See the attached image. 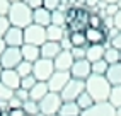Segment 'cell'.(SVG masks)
I'll return each mask as SVG.
<instances>
[{"label": "cell", "mask_w": 121, "mask_h": 116, "mask_svg": "<svg viewBox=\"0 0 121 116\" xmlns=\"http://www.w3.org/2000/svg\"><path fill=\"white\" fill-rule=\"evenodd\" d=\"M111 87L112 85L108 82V79L104 75H94V73H91V77L85 80V92H89V96H92V99L95 103L108 101Z\"/></svg>", "instance_id": "obj_1"}, {"label": "cell", "mask_w": 121, "mask_h": 116, "mask_svg": "<svg viewBox=\"0 0 121 116\" xmlns=\"http://www.w3.org/2000/svg\"><path fill=\"white\" fill-rule=\"evenodd\" d=\"M7 19H9L10 26L26 29L29 24H33V9H31L29 5H26L22 0L12 2L10 9H9V14H7Z\"/></svg>", "instance_id": "obj_2"}, {"label": "cell", "mask_w": 121, "mask_h": 116, "mask_svg": "<svg viewBox=\"0 0 121 116\" xmlns=\"http://www.w3.org/2000/svg\"><path fill=\"white\" fill-rule=\"evenodd\" d=\"M61 104H63V99L58 92H48L41 101H39V113H43L44 116L58 114Z\"/></svg>", "instance_id": "obj_3"}, {"label": "cell", "mask_w": 121, "mask_h": 116, "mask_svg": "<svg viewBox=\"0 0 121 116\" xmlns=\"http://www.w3.org/2000/svg\"><path fill=\"white\" fill-rule=\"evenodd\" d=\"M55 72V63L53 60H48V58H39L33 63V75L38 82H48L50 77Z\"/></svg>", "instance_id": "obj_4"}, {"label": "cell", "mask_w": 121, "mask_h": 116, "mask_svg": "<svg viewBox=\"0 0 121 116\" xmlns=\"http://www.w3.org/2000/svg\"><path fill=\"white\" fill-rule=\"evenodd\" d=\"M46 41V27H41L38 24H29L24 29V43L41 46Z\"/></svg>", "instance_id": "obj_5"}, {"label": "cell", "mask_w": 121, "mask_h": 116, "mask_svg": "<svg viewBox=\"0 0 121 116\" xmlns=\"http://www.w3.org/2000/svg\"><path fill=\"white\" fill-rule=\"evenodd\" d=\"M85 90V82L84 80H77V79H70L65 89L60 92L63 101H77V97Z\"/></svg>", "instance_id": "obj_6"}, {"label": "cell", "mask_w": 121, "mask_h": 116, "mask_svg": "<svg viewBox=\"0 0 121 116\" xmlns=\"http://www.w3.org/2000/svg\"><path fill=\"white\" fill-rule=\"evenodd\" d=\"M72 79L70 72H63V70H55L53 75L50 77V80L46 82L48 84V89H50V92H61L65 85L68 84V80Z\"/></svg>", "instance_id": "obj_7"}, {"label": "cell", "mask_w": 121, "mask_h": 116, "mask_svg": "<svg viewBox=\"0 0 121 116\" xmlns=\"http://www.w3.org/2000/svg\"><path fill=\"white\" fill-rule=\"evenodd\" d=\"M92 73V65L89 60H85V58H82V60H75L73 65H72L70 68V75L72 79H77V80H87L89 77H91Z\"/></svg>", "instance_id": "obj_8"}, {"label": "cell", "mask_w": 121, "mask_h": 116, "mask_svg": "<svg viewBox=\"0 0 121 116\" xmlns=\"http://www.w3.org/2000/svg\"><path fill=\"white\" fill-rule=\"evenodd\" d=\"M22 62V55H21V48H12L7 46L4 55L0 56V63L4 68H15L17 65Z\"/></svg>", "instance_id": "obj_9"}, {"label": "cell", "mask_w": 121, "mask_h": 116, "mask_svg": "<svg viewBox=\"0 0 121 116\" xmlns=\"http://www.w3.org/2000/svg\"><path fill=\"white\" fill-rule=\"evenodd\" d=\"M80 116H118V114L116 107H112L108 101H104V103H94L92 107L82 111Z\"/></svg>", "instance_id": "obj_10"}, {"label": "cell", "mask_w": 121, "mask_h": 116, "mask_svg": "<svg viewBox=\"0 0 121 116\" xmlns=\"http://www.w3.org/2000/svg\"><path fill=\"white\" fill-rule=\"evenodd\" d=\"M4 41H5L7 46L21 48L24 45V29L15 27V26H10L9 29L5 31V34H4Z\"/></svg>", "instance_id": "obj_11"}, {"label": "cell", "mask_w": 121, "mask_h": 116, "mask_svg": "<svg viewBox=\"0 0 121 116\" xmlns=\"http://www.w3.org/2000/svg\"><path fill=\"white\" fill-rule=\"evenodd\" d=\"M0 82L4 85H7L9 89L15 90L21 87V75L15 72V68H4L2 75H0Z\"/></svg>", "instance_id": "obj_12"}, {"label": "cell", "mask_w": 121, "mask_h": 116, "mask_svg": "<svg viewBox=\"0 0 121 116\" xmlns=\"http://www.w3.org/2000/svg\"><path fill=\"white\" fill-rule=\"evenodd\" d=\"M73 56H72V53L68 51V49H61V51L55 56V70H63V72H70L72 65H73Z\"/></svg>", "instance_id": "obj_13"}, {"label": "cell", "mask_w": 121, "mask_h": 116, "mask_svg": "<svg viewBox=\"0 0 121 116\" xmlns=\"http://www.w3.org/2000/svg\"><path fill=\"white\" fill-rule=\"evenodd\" d=\"M85 39L87 45H104L108 43V34L101 27H85Z\"/></svg>", "instance_id": "obj_14"}, {"label": "cell", "mask_w": 121, "mask_h": 116, "mask_svg": "<svg viewBox=\"0 0 121 116\" xmlns=\"http://www.w3.org/2000/svg\"><path fill=\"white\" fill-rule=\"evenodd\" d=\"M33 24H38L41 27H48L51 24V12L44 9V7H38V9H33Z\"/></svg>", "instance_id": "obj_15"}, {"label": "cell", "mask_w": 121, "mask_h": 116, "mask_svg": "<svg viewBox=\"0 0 121 116\" xmlns=\"http://www.w3.org/2000/svg\"><path fill=\"white\" fill-rule=\"evenodd\" d=\"M39 51H41V58L55 60V56L61 51V46H60V43H56V41H44V43L39 46Z\"/></svg>", "instance_id": "obj_16"}, {"label": "cell", "mask_w": 121, "mask_h": 116, "mask_svg": "<svg viewBox=\"0 0 121 116\" xmlns=\"http://www.w3.org/2000/svg\"><path fill=\"white\" fill-rule=\"evenodd\" d=\"M21 55H22V60L31 62V63H34L36 60L41 58L39 46H36V45H27V43H24V45L21 46Z\"/></svg>", "instance_id": "obj_17"}, {"label": "cell", "mask_w": 121, "mask_h": 116, "mask_svg": "<svg viewBox=\"0 0 121 116\" xmlns=\"http://www.w3.org/2000/svg\"><path fill=\"white\" fill-rule=\"evenodd\" d=\"M104 51H106V45H87L85 60H89L91 63L97 62V60H102Z\"/></svg>", "instance_id": "obj_18"}, {"label": "cell", "mask_w": 121, "mask_h": 116, "mask_svg": "<svg viewBox=\"0 0 121 116\" xmlns=\"http://www.w3.org/2000/svg\"><path fill=\"white\" fill-rule=\"evenodd\" d=\"M104 77L108 79V82L111 85H121V62H118L114 65H109Z\"/></svg>", "instance_id": "obj_19"}, {"label": "cell", "mask_w": 121, "mask_h": 116, "mask_svg": "<svg viewBox=\"0 0 121 116\" xmlns=\"http://www.w3.org/2000/svg\"><path fill=\"white\" fill-rule=\"evenodd\" d=\"M68 32L67 27H60V26H50L46 27V41H56V43H60V41L65 38V34Z\"/></svg>", "instance_id": "obj_20"}, {"label": "cell", "mask_w": 121, "mask_h": 116, "mask_svg": "<svg viewBox=\"0 0 121 116\" xmlns=\"http://www.w3.org/2000/svg\"><path fill=\"white\" fill-rule=\"evenodd\" d=\"M48 92H50V89H48V84H46V82H36V85L29 90V99H33V101L39 103Z\"/></svg>", "instance_id": "obj_21"}, {"label": "cell", "mask_w": 121, "mask_h": 116, "mask_svg": "<svg viewBox=\"0 0 121 116\" xmlns=\"http://www.w3.org/2000/svg\"><path fill=\"white\" fill-rule=\"evenodd\" d=\"M80 113H82V109L78 107V104L75 101H63L60 111H58L60 116H80Z\"/></svg>", "instance_id": "obj_22"}, {"label": "cell", "mask_w": 121, "mask_h": 116, "mask_svg": "<svg viewBox=\"0 0 121 116\" xmlns=\"http://www.w3.org/2000/svg\"><path fill=\"white\" fill-rule=\"evenodd\" d=\"M106 45V51H104V58L102 60L106 62L108 65H114L119 62V56H121V51L119 49H116L114 46H111V43L108 41V43H104Z\"/></svg>", "instance_id": "obj_23"}, {"label": "cell", "mask_w": 121, "mask_h": 116, "mask_svg": "<svg viewBox=\"0 0 121 116\" xmlns=\"http://www.w3.org/2000/svg\"><path fill=\"white\" fill-rule=\"evenodd\" d=\"M108 103H109L112 107H116V109H119V107H121V85H112V87H111Z\"/></svg>", "instance_id": "obj_24"}, {"label": "cell", "mask_w": 121, "mask_h": 116, "mask_svg": "<svg viewBox=\"0 0 121 116\" xmlns=\"http://www.w3.org/2000/svg\"><path fill=\"white\" fill-rule=\"evenodd\" d=\"M68 38L72 41V46H87L84 31H68Z\"/></svg>", "instance_id": "obj_25"}, {"label": "cell", "mask_w": 121, "mask_h": 116, "mask_svg": "<svg viewBox=\"0 0 121 116\" xmlns=\"http://www.w3.org/2000/svg\"><path fill=\"white\" fill-rule=\"evenodd\" d=\"M75 103L78 104V107H80L82 111H85V109H89V107H92L95 101L92 99V96H89V92H85V90H84V92L77 97V101H75Z\"/></svg>", "instance_id": "obj_26"}, {"label": "cell", "mask_w": 121, "mask_h": 116, "mask_svg": "<svg viewBox=\"0 0 121 116\" xmlns=\"http://www.w3.org/2000/svg\"><path fill=\"white\" fill-rule=\"evenodd\" d=\"M51 24L60 27H67V14L61 10H53L51 12Z\"/></svg>", "instance_id": "obj_27"}, {"label": "cell", "mask_w": 121, "mask_h": 116, "mask_svg": "<svg viewBox=\"0 0 121 116\" xmlns=\"http://www.w3.org/2000/svg\"><path fill=\"white\" fill-rule=\"evenodd\" d=\"M15 72L21 75V79H22V77H27V75H33V63L22 60L17 67H15Z\"/></svg>", "instance_id": "obj_28"}, {"label": "cell", "mask_w": 121, "mask_h": 116, "mask_svg": "<svg viewBox=\"0 0 121 116\" xmlns=\"http://www.w3.org/2000/svg\"><path fill=\"white\" fill-rule=\"evenodd\" d=\"M22 109L26 111V114H27V116H34V114H38V113H39V103L33 101V99H27V101H24Z\"/></svg>", "instance_id": "obj_29"}, {"label": "cell", "mask_w": 121, "mask_h": 116, "mask_svg": "<svg viewBox=\"0 0 121 116\" xmlns=\"http://www.w3.org/2000/svg\"><path fill=\"white\" fill-rule=\"evenodd\" d=\"M91 65H92V73H94V75H106L108 67H109L104 60H97V62H94Z\"/></svg>", "instance_id": "obj_30"}, {"label": "cell", "mask_w": 121, "mask_h": 116, "mask_svg": "<svg viewBox=\"0 0 121 116\" xmlns=\"http://www.w3.org/2000/svg\"><path fill=\"white\" fill-rule=\"evenodd\" d=\"M87 27H101L102 29V15L95 14V12H89Z\"/></svg>", "instance_id": "obj_31"}, {"label": "cell", "mask_w": 121, "mask_h": 116, "mask_svg": "<svg viewBox=\"0 0 121 116\" xmlns=\"http://www.w3.org/2000/svg\"><path fill=\"white\" fill-rule=\"evenodd\" d=\"M36 79H34V75H27V77H22L21 79V87L22 89H26V90H31L34 85H36Z\"/></svg>", "instance_id": "obj_32"}, {"label": "cell", "mask_w": 121, "mask_h": 116, "mask_svg": "<svg viewBox=\"0 0 121 116\" xmlns=\"http://www.w3.org/2000/svg\"><path fill=\"white\" fill-rule=\"evenodd\" d=\"M85 51H87V46H73L70 49L73 60H82V58H85Z\"/></svg>", "instance_id": "obj_33"}, {"label": "cell", "mask_w": 121, "mask_h": 116, "mask_svg": "<svg viewBox=\"0 0 121 116\" xmlns=\"http://www.w3.org/2000/svg\"><path fill=\"white\" fill-rule=\"evenodd\" d=\"M12 97H14V90L0 82V101H9V99H12Z\"/></svg>", "instance_id": "obj_34"}, {"label": "cell", "mask_w": 121, "mask_h": 116, "mask_svg": "<svg viewBox=\"0 0 121 116\" xmlns=\"http://www.w3.org/2000/svg\"><path fill=\"white\" fill-rule=\"evenodd\" d=\"M60 4H61V0H43V7L48 9L50 12L58 10L60 9Z\"/></svg>", "instance_id": "obj_35"}, {"label": "cell", "mask_w": 121, "mask_h": 116, "mask_svg": "<svg viewBox=\"0 0 121 116\" xmlns=\"http://www.w3.org/2000/svg\"><path fill=\"white\" fill-rule=\"evenodd\" d=\"M10 27V22L7 19V15H0V38H4L5 31Z\"/></svg>", "instance_id": "obj_36"}, {"label": "cell", "mask_w": 121, "mask_h": 116, "mask_svg": "<svg viewBox=\"0 0 121 116\" xmlns=\"http://www.w3.org/2000/svg\"><path fill=\"white\" fill-rule=\"evenodd\" d=\"M14 96H15V97H19L21 101L24 103V101H27V99H29V90L19 87V89H15V90H14Z\"/></svg>", "instance_id": "obj_37"}, {"label": "cell", "mask_w": 121, "mask_h": 116, "mask_svg": "<svg viewBox=\"0 0 121 116\" xmlns=\"http://www.w3.org/2000/svg\"><path fill=\"white\" fill-rule=\"evenodd\" d=\"M114 27V17H111V15H106V17H102V29L104 31H109Z\"/></svg>", "instance_id": "obj_38"}, {"label": "cell", "mask_w": 121, "mask_h": 116, "mask_svg": "<svg viewBox=\"0 0 121 116\" xmlns=\"http://www.w3.org/2000/svg\"><path fill=\"white\" fill-rule=\"evenodd\" d=\"M118 12H119V5H118V4H108V5H106V15L114 17ZM106 15H104V17H106Z\"/></svg>", "instance_id": "obj_39"}, {"label": "cell", "mask_w": 121, "mask_h": 116, "mask_svg": "<svg viewBox=\"0 0 121 116\" xmlns=\"http://www.w3.org/2000/svg\"><path fill=\"white\" fill-rule=\"evenodd\" d=\"M10 9V2L9 0H0V15H7Z\"/></svg>", "instance_id": "obj_40"}, {"label": "cell", "mask_w": 121, "mask_h": 116, "mask_svg": "<svg viewBox=\"0 0 121 116\" xmlns=\"http://www.w3.org/2000/svg\"><path fill=\"white\" fill-rule=\"evenodd\" d=\"M60 46H61V49H68V51H70L72 48H73V46H72V41H70V38H68V32L65 34V38H63V39L60 41Z\"/></svg>", "instance_id": "obj_41"}, {"label": "cell", "mask_w": 121, "mask_h": 116, "mask_svg": "<svg viewBox=\"0 0 121 116\" xmlns=\"http://www.w3.org/2000/svg\"><path fill=\"white\" fill-rule=\"evenodd\" d=\"M22 101H21V99L19 97H12V99H9V109H15V107H22Z\"/></svg>", "instance_id": "obj_42"}, {"label": "cell", "mask_w": 121, "mask_h": 116, "mask_svg": "<svg viewBox=\"0 0 121 116\" xmlns=\"http://www.w3.org/2000/svg\"><path fill=\"white\" fill-rule=\"evenodd\" d=\"M109 43H111V46H114L116 49H119V51H121V31H119L118 34L109 41Z\"/></svg>", "instance_id": "obj_43"}, {"label": "cell", "mask_w": 121, "mask_h": 116, "mask_svg": "<svg viewBox=\"0 0 121 116\" xmlns=\"http://www.w3.org/2000/svg\"><path fill=\"white\" fill-rule=\"evenodd\" d=\"M7 114L9 116H27L26 111L22 109V107H15V109H9L7 111Z\"/></svg>", "instance_id": "obj_44"}, {"label": "cell", "mask_w": 121, "mask_h": 116, "mask_svg": "<svg viewBox=\"0 0 121 116\" xmlns=\"http://www.w3.org/2000/svg\"><path fill=\"white\" fill-rule=\"evenodd\" d=\"M26 5H29L31 9H38V7L43 5V0H22Z\"/></svg>", "instance_id": "obj_45"}, {"label": "cell", "mask_w": 121, "mask_h": 116, "mask_svg": "<svg viewBox=\"0 0 121 116\" xmlns=\"http://www.w3.org/2000/svg\"><path fill=\"white\" fill-rule=\"evenodd\" d=\"M114 27H116L118 31H121V9H119V12L114 15Z\"/></svg>", "instance_id": "obj_46"}, {"label": "cell", "mask_w": 121, "mask_h": 116, "mask_svg": "<svg viewBox=\"0 0 121 116\" xmlns=\"http://www.w3.org/2000/svg\"><path fill=\"white\" fill-rule=\"evenodd\" d=\"M101 2V0H85V9H89V10H92L95 5H97Z\"/></svg>", "instance_id": "obj_47"}, {"label": "cell", "mask_w": 121, "mask_h": 116, "mask_svg": "<svg viewBox=\"0 0 121 116\" xmlns=\"http://www.w3.org/2000/svg\"><path fill=\"white\" fill-rule=\"evenodd\" d=\"M7 49V45H5V41H4V38H0V56L4 55V51Z\"/></svg>", "instance_id": "obj_48"}, {"label": "cell", "mask_w": 121, "mask_h": 116, "mask_svg": "<svg viewBox=\"0 0 121 116\" xmlns=\"http://www.w3.org/2000/svg\"><path fill=\"white\" fill-rule=\"evenodd\" d=\"M102 2H106V4H118L119 0H102Z\"/></svg>", "instance_id": "obj_49"}, {"label": "cell", "mask_w": 121, "mask_h": 116, "mask_svg": "<svg viewBox=\"0 0 121 116\" xmlns=\"http://www.w3.org/2000/svg\"><path fill=\"white\" fill-rule=\"evenodd\" d=\"M116 114H118V116H121V107H119V109H116Z\"/></svg>", "instance_id": "obj_50"}, {"label": "cell", "mask_w": 121, "mask_h": 116, "mask_svg": "<svg viewBox=\"0 0 121 116\" xmlns=\"http://www.w3.org/2000/svg\"><path fill=\"white\" fill-rule=\"evenodd\" d=\"M2 70H4V67H2V63H0V75H2Z\"/></svg>", "instance_id": "obj_51"}, {"label": "cell", "mask_w": 121, "mask_h": 116, "mask_svg": "<svg viewBox=\"0 0 121 116\" xmlns=\"http://www.w3.org/2000/svg\"><path fill=\"white\" fill-rule=\"evenodd\" d=\"M34 116H44V114H43V113H38V114H34Z\"/></svg>", "instance_id": "obj_52"}, {"label": "cell", "mask_w": 121, "mask_h": 116, "mask_svg": "<svg viewBox=\"0 0 121 116\" xmlns=\"http://www.w3.org/2000/svg\"><path fill=\"white\" fill-rule=\"evenodd\" d=\"M9 2H10V4H12V2H19V0H9Z\"/></svg>", "instance_id": "obj_53"}, {"label": "cell", "mask_w": 121, "mask_h": 116, "mask_svg": "<svg viewBox=\"0 0 121 116\" xmlns=\"http://www.w3.org/2000/svg\"><path fill=\"white\" fill-rule=\"evenodd\" d=\"M118 5H119V9H121V0H119V2H118Z\"/></svg>", "instance_id": "obj_54"}, {"label": "cell", "mask_w": 121, "mask_h": 116, "mask_svg": "<svg viewBox=\"0 0 121 116\" xmlns=\"http://www.w3.org/2000/svg\"><path fill=\"white\" fill-rule=\"evenodd\" d=\"M51 116H60V114H51Z\"/></svg>", "instance_id": "obj_55"}, {"label": "cell", "mask_w": 121, "mask_h": 116, "mask_svg": "<svg viewBox=\"0 0 121 116\" xmlns=\"http://www.w3.org/2000/svg\"><path fill=\"white\" fill-rule=\"evenodd\" d=\"M119 62H121V56H119Z\"/></svg>", "instance_id": "obj_56"}]
</instances>
